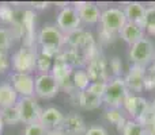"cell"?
Segmentation results:
<instances>
[{
	"label": "cell",
	"mask_w": 155,
	"mask_h": 135,
	"mask_svg": "<svg viewBox=\"0 0 155 135\" xmlns=\"http://www.w3.org/2000/svg\"><path fill=\"white\" fill-rule=\"evenodd\" d=\"M105 119L106 122H109L110 124L116 126L118 133L124 130L128 119L125 118V112L123 111V108H106L105 111Z\"/></svg>",
	"instance_id": "obj_22"
},
{
	"label": "cell",
	"mask_w": 155,
	"mask_h": 135,
	"mask_svg": "<svg viewBox=\"0 0 155 135\" xmlns=\"http://www.w3.org/2000/svg\"><path fill=\"white\" fill-rule=\"evenodd\" d=\"M10 68V60L5 51H0V74L5 73Z\"/></svg>",
	"instance_id": "obj_35"
},
{
	"label": "cell",
	"mask_w": 155,
	"mask_h": 135,
	"mask_svg": "<svg viewBox=\"0 0 155 135\" xmlns=\"http://www.w3.org/2000/svg\"><path fill=\"white\" fill-rule=\"evenodd\" d=\"M53 58L42 54L41 51H38L37 54V64H35V69L40 72V74L42 73H51L52 66H53Z\"/></svg>",
	"instance_id": "obj_27"
},
{
	"label": "cell",
	"mask_w": 155,
	"mask_h": 135,
	"mask_svg": "<svg viewBox=\"0 0 155 135\" xmlns=\"http://www.w3.org/2000/svg\"><path fill=\"white\" fill-rule=\"evenodd\" d=\"M155 58V46L148 38H142L129 48V60L132 65L147 68Z\"/></svg>",
	"instance_id": "obj_2"
},
{
	"label": "cell",
	"mask_w": 155,
	"mask_h": 135,
	"mask_svg": "<svg viewBox=\"0 0 155 135\" xmlns=\"http://www.w3.org/2000/svg\"><path fill=\"white\" fill-rule=\"evenodd\" d=\"M48 135H65V134L61 130H52L48 133Z\"/></svg>",
	"instance_id": "obj_39"
},
{
	"label": "cell",
	"mask_w": 155,
	"mask_h": 135,
	"mask_svg": "<svg viewBox=\"0 0 155 135\" xmlns=\"http://www.w3.org/2000/svg\"><path fill=\"white\" fill-rule=\"evenodd\" d=\"M129 93L131 92L127 88L123 76L110 77L106 84V91L102 97V101L107 106V108H123V104Z\"/></svg>",
	"instance_id": "obj_1"
},
{
	"label": "cell",
	"mask_w": 155,
	"mask_h": 135,
	"mask_svg": "<svg viewBox=\"0 0 155 135\" xmlns=\"http://www.w3.org/2000/svg\"><path fill=\"white\" fill-rule=\"evenodd\" d=\"M16 107L21 115V123H25L27 126L40 120L42 109L40 108L35 97H19Z\"/></svg>",
	"instance_id": "obj_10"
},
{
	"label": "cell",
	"mask_w": 155,
	"mask_h": 135,
	"mask_svg": "<svg viewBox=\"0 0 155 135\" xmlns=\"http://www.w3.org/2000/svg\"><path fill=\"white\" fill-rule=\"evenodd\" d=\"M3 128H4V122L2 119V115H0V134L3 133Z\"/></svg>",
	"instance_id": "obj_40"
},
{
	"label": "cell",
	"mask_w": 155,
	"mask_h": 135,
	"mask_svg": "<svg viewBox=\"0 0 155 135\" xmlns=\"http://www.w3.org/2000/svg\"><path fill=\"white\" fill-rule=\"evenodd\" d=\"M80 24H82V22H80L79 14L74 5L67 4L65 7H61V10L57 14L56 26L59 27L63 34H70V32L80 29Z\"/></svg>",
	"instance_id": "obj_6"
},
{
	"label": "cell",
	"mask_w": 155,
	"mask_h": 135,
	"mask_svg": "<svg viewBox=\"0 0 155 135\" xmlns=\"http://www.w3.org/2000/svg\"><path fill=\"white\" fill-rule=\"evenodd\" d=\"M51 5V3L48 2H41V3H33V7L35 10H44V8H48Z\"/></svg>",
	"instance_id": "obj_38"
},
{
	"label": "cell",
	"mask_w": 155,
	"mask_h": 135,
	"mask_svg": "<svg viewBox=\"0 0 155 135\" xmlns=\"http://www.w3.org/2000/svg\"><path fill=\"white\" fill-rule=\"evenodd\" d=\"M16 12L14 11V8L7 3H2L0 4V22L7 24H12L15 20Z\"/></svg>",
	"instance_id": "obj_28"
},
{
	"label": "cell",
	"mask_w": 155,
	"mask_h": 135,
	"mask_svg": "<svg viewBox=\"0 0 155 135\" xmlns=\"http://www.w3.org/2000/svg\"><path fill=\"white\" fill-rule=\"evenodd\" d=\"M139 123H142L146 127V131H147V135H155V112L153 111V108L150 109L148 114H146L142 118Z\"/></svg>",
	"instance_id": "obj_29"
},
{
	"label": "cell",
	"mask_w": 155,
	"mask_h": 135,
	"mask_svg": "<svg viewBox=\"0 0 155 135\" xmlns=\"http://www.w3.org/2000/svg\"><path fill=\"white\" fill-rule=\"evenodd\" d=\"M49 131L41 124L40 122L31 123V124H27L25 128L23 135H48Z\"/></svg>",
	"instance_id": "obj_32"
},
{
	"label": "cell",
	"mask_w": 155,
	"mask_h": 135,
	"mask_svg": "<svg viewBox=\"0 0 155 135\" xmlns=\"http://www.w3.org/2000/svg\"><path fill=\"white\" fill-rule=\"evenodd\" d=\"M0 115H2V119H3V122H4V124L15 126V124H18V123H21V115H19L18 107L16 106L2 108L0 109Z\"/></svg>",
	"instance_id": "obj_24"
},
{
	"label": "cell",
	"mask_w": 155,
	"mask_h": 135,
	"mask_svg": "<svg viewBox=\"0 0 155 135\" xmlns=\"http://www.w3.org/2000/svg\"><path fill=\"white\" fill-rule=\"evenodd\" d=\"M144 89L153 91L155 89V74L150 73L146 70V77H144Z\"/></svg>",
	"instance_id": "obj_34"
},
{
	"label": "cell",
	"mask_w": 155,
	"mask_h": 135,
	"mask_svg": "<svg viewBox=\"0 0 155 135\" xmlns=\"http://www.w3.org/2000/svg\"><path fill=\"white\" fill-rule=\"evenodd\" d=\"M35 18L37 14L33 10H26L21 14V23L23 27V46L37 48V34H35Z\"/></svg>",
	"instance_id": "obj_11"
},
{
	"label": "cell",
	"mask_w": 155,
	"mask_h": 135,
	"mask_svg": "<svg viewBox=\"0 0 155 135\" xmlns=\"http://www.w3.org/2000/svg\"><path fill=\"white\" fill-rule=\"evenodd\" d=\"M109 69L113 74L112 77H121V73H123V62H121V60L118 57H113L109 61Z\"/></svg>",
	"instance_id": "obj_33"
},
{
	"label": "cell",
	"mask_w": 155,
	"mask_h": 135,
	"mask_svg": "<svg viewBox=\"0 0 155 135\" xmlns=\"http://www.w3.org/2000/svg\"><path fill=\"white\" fill-rule=\"evenodd\" d=\"M71 81H72V85L75 88V91L80 92V91H86L90 85L91 80L88 77L87 72L84 69H75L72 72V77H71Z\"/></svg>",
	"instance_id": "obj_23"
},
{
	"label": "cell",
	"mask_w": 155,
	"mask_h": 135,
	"mask_svg": "<svg viewBox=\"0 0 155 135\" xmlns=\"http://www.w3.org/2000/svg\"><path fill=\"white\" fill-rule=\"evenodd\" d=\"M74 7L76 8L78 14H79L80 22H82L83 24L99 23L102 10L98 7V4L91 3V2H79V3H75Z\"/></svg>",
	"instance_id": "obj_14"
},
{
	"label": "cell",
	"mask_w": 155,
	"mask_h": 135,
	"mask_svg": "<svg viewBox=\"0 0 155 135\" xmlns=\"http://www.w3.org/2000/svg\"><path fill=\"white\" fill-rule=\"evenodd\" d=\"M151 108H153V111L155 112V97H154V100H153V103H151Z\"/></svg>",
	"instance_id": "obj_41"
},
{
	"label": "cell",
	"mask_w": 155,
	"mask_h": 135,
	"mask_svg": "<svg viewBox=\"0 0 155 135\" xmlns=\"http://www.w3.org/2000/svg\"><path fill=\"white\" fill-rule=\"evenodd\" d=\"M86 72L91 81H104L107 82L110 80L109 76V62L104 57V54L99 51L97 56L88 60L86 64Z\"/></svg>",
	"instance_id": "obj_9"
},
{
	"label": "cell",
	"mask_w": 155,
	"mask_h": 135,
	"mask_svg": "<svg viewBox=\"0 0 155 135\" xmlns=\"http://www.w3.org/2000/svg\"><path fill=\"white\" fill-rule=\"evenodd\" d=\"M146 10H147V7L140 2L127 3L125 8H124V14H125L127 22H131V23H136V24L143 26L144 16H146Z\"/></svg>",
	"instance_id": "obj_20"
},
{
	"label": "cell",
	"mask_w": 155,
	"mask_h": 135,
	"mask_svg": "<svg viewBox=\"0 0 155 135\" xmlns=\"http://www.w3.org/2000/svg\"><path fill=\"white\" fill-rule=\"evenodd\" d=\"M38 122L48 131L60 130L63 122H64V114L56 107H48V108L42 109Z\"/></svg>",
	"instance_id": "obj_16"
},
{
	"label": "cell",
	"mask_w": 155,
	"mask_h": 135,
	"mask_svg": "<svg viewBox=\"0 0 155 135\" xmlns=\"http://www.w3.org/2000/svg\"><path fill=\"white\" fill-rule=\"evenodd\" d=\"M18 100H19V95L14 89L11 82H3V84H0V109L16 106Z\"/></svg>",
	"instance_id": "obj_21"
},
{
	"label": "cell",
	"mask_w": 155,
	"mask_h": 135,
	"mask_svg": "<svg viewBox=\"0 0 155 135\" xmlns=\"http://www.w3.org/2000/svg\"><path fill=\"white\" fill-rule=\"evenodd\" d=\"M60 130L65 135H84L87 131V126H86L84 119L79 114L71 112L67 116H64V122Z\"/></svg>",
	"instance_id": "obj_15"
},
{
	"label": "cell",
	"mask_w": 155,
	"mask_h": 135,
	"mask_svg": "<svg viewBox=\"0 0 155 135\" xmlns=\"http://www.w3.org/2000/svg\"><path fill=\"white\" fill-rule=\"evenodd\" d=\"M11 85L19 97H34V77L27 73H12Z\"/></svg>",
	"instance_id": "obj_12"
},
{
	"label": "cell",
	"mask_w": 155,
	"mask_h": 135,
	"mask_svg": "<svg viewBox=\"0 0 155 135\" xmlns=\"http://www.w3.org/2000/svg\"><path fill=\"white\" fill-rule=\"evenodd\" d=\"M143 29L150 35H155V4H151L146 10L144 22H143Z\"/></svg>",
	"instance_id": "obj_25"
},
{
	"label": "cell",
	"mask_w": 155,
	"mask_h": 135,
	"mask_svg": "<svg viewBox=\"0 0 155 135\" xmlns=\"http://www.w3.org/2000/svg\"><path fill=\"white\" fill-rule=\"evenodd\" d=\"M60 85L51 73L38 74L34 78V93L40 99H53L59 93Z\"/></svg>",
	"instance_id": "obj_8"
},
{
	"label": "cell",
	"mask_w": 155,
	"mask_h": 135,
	"mask_svg": "<svg viewBox=\"0 0 155 135\" xmlns=\"http://www.w3.org/2000/svg\"><path fill=\"white\" fill-rule=\"evenodd\" d=\"M11 43H12V37H11L10 30L5 27H0V51L7 53Z\"/></svg>",
	"instance_id": "obj_30"
},
{
	"label": "cell",
	"mask_w": 155,
	"mask_h": 135,
	"mask_svg": "<svg viewBox=\"0 0 155 135\" xmlns=\"http://www.w3.org/2000/svg\"><path fill=\"white\" fill-rule=\"evenodd\" d=\"M144 32L146 31H144V29H143V26L136 24V23H131V22H127L125 26L121 29L118 37H120L124 42L128 43L129 46H132L134 43L139 42L142 38H144Z\"/></svg>",
	"instance_id": "obj_19"
},
{
	"label": "cell",
	"mask_w": 155,
	"mask_h": 135,
	"mask_svg": "<svg viewBox=\"0 0 155 135\" xmlns=\"http://www.w3.org/2000/svg\"><path fill=\"white\" fill-rule=\"evenodd\" d=\"M54 58L64 61L65 64L70 65L74 70H75V69H83V66H86V64H87V58H86L84 53H83L82 50L71 49V48L61 49Z\"/></svg>",
	"instance_id": "obj_17"
},
{
	"label": "cell",
	"mask_w": 155,
	"mask_h": 135,
	"mask_svg": "<svg viewBox=\"0 0 155 135\" xmlns=\"http://www.w3.org/2000/svg\"><path fill=\"white\" fill-rule=\"evenodd\" d=\"M154 60H155V58H154Z\"/></svg>",
	"instance_id": "obj_42"
},
{
	"label": "cell",
	"mask_w": 155,
	"mask_h": 135,
	"mask_svg": "<svg viewBox=\"0 0 155 135\" xmlns=\"http://www.w3.org/2000/svg\"><path fill=\"white\" fill-rule=\"evenodd\" d=\"M98 34H99V41H101V42H104V43L113 42V41L116 39V37H117V35H113V34H110V32L102 30L101 27H99V30H98Z\"/></svg>",
	"instance_id": "obj_36"
},
{
	"label": "cell",
	"mask_w": 155,
	"mask_h": 135,
	"mask_svg": "<svg viewBox=\"0 0 155 135\" xmlns=\"http://www.w3.org/2000/svg\"><path fill=\"white\" fill-rule=\"evenodd\" d=\"M101 29L110 32L113 35H118L127 23V18L124 10L120 7H106L101 11Z\"/></svg>",
	"instance_id": "obj_3"
},
{
	"label": "cell",
	"mask_w": 155,
	"mask_h": 135,
	"mask_svg": "<svg viewBox=\"0 0 155 135\" xmlns=\"http://www.w3.org/2000/svg\"><path fill=\"white\" fill-rule=\"evenodd\" d=\"M37 43L42 49L60 51L64 46V34L56 24H45L37 32Z\"/></svg>",
	"instance_id": "obj_4"
},
{
	"label": "cell",
	"mask_w": 155,
	"mask_h": 135,
	"mask_svg": "<svg viewBox=\"0 0 155 135\" xmlns=\"http://www.w3.org/2000/svg\"><path fill=\"white\" fill-rule=\"evenodd\" d=\"M84 135H109L106 131V128H104L102 126H91L87 128Z\"/></svg>",
	"instance_id": "obj_37"
},
{
	"label": "cell",
	"mask_w": 155,
	"mask_h": 135,
	"mask_svg": "<svg viewBox=\"0 0 155 135\" xmlns=\"http://www.w3.org/2000/svg\"><path fill=\"white\" fill-rule=\"evenodd\" d=\"M37 54H38L37 48L22 46L21 49H18L12 56V68L15 70V73L31 74V72L35 70Z\"/></svg>",
	"instance_id": "obj_5"
},
{
	"label": "cell",
	"mask_w": 155,
	"mask_h": 135,
	"mask_svg": "<svg viewBox=\"0 0 155 135\" xmlns=\"http://www.w3.org/2000/svg\"><path fill=\"white\" fill-rule=\"evenodd\" d=\"M144 77H146V68L139 65H131L129 70L124 76V81L128 88V91L134 95L142 92L144 89Z\"/></svg>",
	"instance_id": "obj_13"
},
{
	"label": "cell",
	"mask_w": 155,
	"mask_h": 135,
	"mask_svg": "<svg viewBox=\"0 0 155 135\" xmlns=\"http://www.w3.org/2000/svg\"><path fill=\"white\" fill-rule=\"evenodd\" d=\"M71 97L75 100V104L80 107V108L86 109V111H91V109H97L104 104L102 99L94 96L93 93H90L87 89L80 91V92H74L72 95H70Z\"/></svg>",
	"instance_id": "obj_18"
},
{
	"label": "cell",
	"mask_w": 155,
	"mask_h": 135,
	"mask_svg": "<svg viewBox=\"0 0 155 135\" xmlns=\"http://www.w3.org/2000/svg\"><path fill=\"white\" fill-rule=\"evenodd\" d=\"M106 84L107 82H104V81H91L87 91L90 93H93L94 96H97V97L102 99L105 95V91H106Z\"/></svg>",
	"instance_id": "obj_31"
},
{
	"label": "cell",
	"mask_w": 155,
	"mask_h": 135,
	"mask_svg": "<svg viewBox=\"0 0 155 135\" xmlns=\"http://www.w3.org/2000/svg\"><path fill=\"white\" fill-rule=\"evenodd\" d=\"M123 135H147V131H146V127L139 123L137 120H128L124 127V130L121 131Z\"/></svg>",
	"instance_id": "obj_26"
},
{
	"label": "cell",
	"mask_w": 155,
	"mask_h": 135,
	"mask_svg": "<svg viewBox=\"0 0 155 135\" xmlns=\"http://www.w3.org/2000/svg\"><path fill=\"white\" fill-rule=\"evenodd\" d=\"M150 109L151 103H148L147 99L139 95H134V93H129L123 104V111L127 112L132 119L137 120V122H140L142 118L150 112Z\"/></svg>",
	"instance_id": "obj_7"
}]
</instances>
